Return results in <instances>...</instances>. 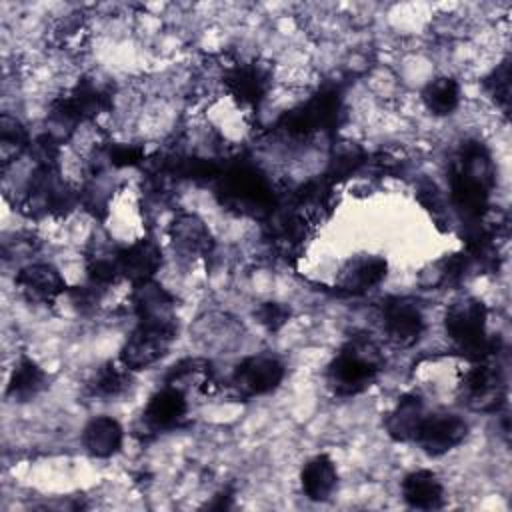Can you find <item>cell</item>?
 <instances>
[{
    "label": "cell",
    "mask_w": 512,
    "mask_h": 512,
    "mask_svg": "<svg viewBox=\"0 0 512 512\" xmlns=\"http://www.w3.org/2000/svg\"><path fill=\"white\" fill-rule=\"evenodd\" d=\"M494 188V164L486 146L468 140L460 146L450 170V200L466 218L476 220L488 210Z\"/></svg>",
    "instance_id": "obj_1"
},
{
    "label": "cell",
    "mask_w": 512,
    "mask_h": 512,
    "mask_svg": "<svg viewBox=\"0 0 512 512\" xmlns=\"http://www.w3.org/2000/svg\"><path fill=\"white\" fill-rule=\"evenodd\" d=\"M384 370L380 346L368 336H354L340 346L326 366L328 388L342 398L368 390Z\"/></svg>",
    "instance_id": "obj_2"
},
{
    "label": "cell",
    "mask_w": 512,
    "mask_h": 512,
    "mask_svg": "<svg viewBox=\"0 0 512 512\" xmlns=\"http://www.w3.org/2000/svg\"><path fill=\"white\" fill-rule=\"evenodd\" d=\"M216 194L224 208L252 218H268L278 206L268 178L254 166L236 164L216 178Z\"/></svg>",
    "instance_id": "obj_3"
},
{
    "label": "cell",
    "mask_w": 512,
    "mask_h": 512,
    "mask_svg": "<svg viewBox=\"0 0 512 512\" xmlns=\"http://www.w3.org/2000/svg\"><path fill=\"white\" fill-rule=\"evenodd\" d=\"M488 310L482 300L474 296L456 298L444 316V328L448 338L456 344L462 356L470 362L498 356L500 340L486 334Z\"/></svg>",
    "instance_id": "obj_4"
},
{
    "label": "cell",
    "mask_w": 512,
    "mask_h": 512,
    "mask_svg": "<svg viewBox=\"0 0 512 512\" xmlns=\"http://www.w3.org/2000/svg\"><path fill=\"white\" fill-rule=\"evenodd\" d=\"M342 114V98L334 88H322L308 102L288 110L278 128L292 140H306L318 132L332 130Z\"/></svg>",
    "instance_id": "obj_5"
},
{
    "label": "cell",
    "mask_w": 512,
    "mask_h": 512,
    "mask_svg": "<svg viewBox=\"0 0 512 512\" xmlns=\"http://www.w3.org/2000/svg\"><path fill=\"white\" fill-rule=\"evenodd\" d=\"M462 402L474 412H498L506 402V376L496 356L476 360L458 386Z\"/></svg>",
    "instance_id": "obj_6"
},
{
    "label": "cell",
    "mask_w": 512,
    "mask_h": 512,
    "mask_svg": "<svg viewBox=\"0 0 512 512\" xmlns=\"http://www.w3.org/2000/svg\"><path fill=\"white\" fill-rule=\"evenodd\" d=\"M178 328L176 326H154V324H140L132 330L120 350V362L130 370H144L156 364L166 352L170 350L172 342L176 340Z\"/></svg>",
    "instance_id": "obj_7"
},
{
    "label": "cell",
    "mask_w": 512,
    "mask_h": 512,
    "mask_svg": "<svg viewBox=\"0 0 512 512\" xmlns=\"http://www.w3.org/2000/svg\"><path fill=\"white\" fill-rule=\"evenodd\" d=\"M386 340L396 348L414 346L426 328L424 312L418 300L410 296H392L382 306Z\"/></svg>",
    "instance_id": "obj_8"
},
{
    "label": "cell",
    "mask_w": 512,
    "mask_h": 512,
    "mask_svg": "<svg viewBox=\"0 0 512 512\" xmlns=\"http://www.w3.org/2000/svg\"><path fill=\"white\" fill-rule=\"evenodd\" d=\"M284 374L286 368L280 358L272 354H256L244 358L236 366L230 384L240 398H254L276 390L284 380Z\"/></svg>",
    "instance_id": "obj_9"
},
{
    "label": "cell",
    "mask_w": 512,
    "mask_h": 512,
    "mask_svg": "<svg viewBox=\"0 0 512 512\" xmlns=\"http://www.w3.org/2000/svg\"><path fill=\"white\" fill-rule=\"evenodd\" d=\"M468 436V424L462 416L452 412L426 414L414 442L428 456H442L454 450Z\"/></svg>",
    "instance_id": "obj_10"
},
{
    "label": "cell",
    "mask_w": 512,
    "mask_h": 512,
    "mask_svg": "<svg viewBox=\"0 0 512 512\" xmlns=\"http://www.w3.org/2000/svg\"><path fill=\"white\" fill-rule=\"evenodd\" d=\"M132 304L140 324L176 326V302L174 296L154 280L134 284Z\"/></svg>",
    "instance_id": "obj_11"
},
{
    "label": "cell",
    "mask_w": 512,
    "mask_h": 512,
    "mask_svg": "<svg viewBox=\"0 0 512 512\" xmlns=\"http://www.w3.org/2000/svg\"><path fill=\"white\" fill-rule=\"evenodd\" d=\"M188 412V398L174 386H164L154 392L142 410V428L150 434L176 428Z\"/></svg>",
    "instance_id": "obj_12"
},
{
    "label": "cell",
    "mask_w": 512,
    "mask_h": 512,
    "mask_svg": "<svg viewBox=\"0 0 512 512\" xmlns=\"http://www.w3.org/2000/svg\"><path fill=\"white\" fill-rule=\"evenodd\" d=\"M20 294L32 304H52L66 292L62 274L52 264H28L16 274Z\"/></svg>",
    "instance_id": "obj_13"
},
{
    "label": "cell",
    "mask_w": 512,
    "mask_h": 512,
    "mask_svg": "<svg viewBox=\"0 0 512 512\" xmlns=\"http://www.w3.org/2000/svg\"><path fill=\"white\" fill-rule=\"evenodd\" d=\"M388 274V262L382 256L374 254H358L348 258L338 276L336 286L344 292L352 294H364L378 286Z\"/></svg>",
    "instance_id": "obj_14"
},
{
    "label": "cell",
    "mask_w": 512,
    "mask_h": 512,
    "mask_svg": "<svg viewBox=\"0 0 512 512\" xmlns=\"http://www.w3.org/2000/svg\"><path fill=\"white\" fill-rule=\"evenodd\" d=\"M224 86L242 106H256L270 88V70L258 62H244L228 70Z\"/></svg>",
    "instance_id": "obj_15"
},
{
    "label": "cell",
    "mask_w": 512,
    "mask_h": 512,
    "mask_svg": "<svg viewBox=\"0 0 512 512\" xmlns=\"http://www.w3.org/2000/svg\"><path fill=\"white\" fill-rule=\"evenodd\" d=\"M310 226L324 222L334 210V182L324 174L308 180L294 192L290 204Z\"/></svg>",
    "instance_id": "obj_16"
},
{
    "label": "cell",
    "mask_w": 512,
    "mask_h": 512,
    "mask_svg": "<svg viewBox=\"0 0 512 512\" xmlns=\"http://www.w3.org/2000/svg\"><path fill=\"white\" fill-rule=\"evenodd\" d=\"M160 264H162V250L150 238L136 240L128 248L120 250V274L122 278L130 280L132 286L154 280V274L158 272Z\"/></svg>",
    "instance_id": "obj_17"
},
{
    "label": "cell",
    "mask_w": 512,
    "mask_h": 512,
    "mask_svg": "<svg viewBox=\"0 0 512 512\" xmlns=\"http://www.w3.org/2000/svg\"><path fill=\"white\" fill-rule=\"evenodd\" d=\"M170 240L174 248L188 258H204L214 248L208 226L196 214H180L170 224Z\"/></svg>",
    "instance_id": "obj_18"
},
{
    "label": "cell",
    "mask_w": 512,
    "mask_h": 512,
    "mask_svg": "<svg viewBox=\"0 0 512 512\" xmlns=\"http://www.w3.org/2000/svg\"><path fill=\"white\" fill-rule=\"evenodd\" d=\"M426 406L420 394L408 392L402 394L396 402V406L388 412L384 426L392 440L396 442H410L416 438V432L426 416Z\"/></svg>",
    "instance_id": "obj_19"
},
{
    "label": "cell",
    "mask_w": 512,
    "mask_h": 512,
    "mask_svg": "<svg viewBox=\"0 0 512 512\" xmlns=\"http://www.w3.org/2000/svg\"><path fill=\"white\" fill-rule=\"evenodd\" d=\"M402 498L410 508L436 510L444 506V486L432 470H414L402 480Z\"/></svg>",
    "instance_id": "obj_20"
},
{
    "label": "cell",
    "mask_w": 512,
    "mask_h": 512,
    "mask_svg": "<svg viewBox=\"0 0 512 512\" xmlns=\"http://www.w3.org/2000/svg\"><path fill=\"white\" fill-rule=\"evenodd\" d=\"M300 486L308 500L312 502H326L336 486H338V472L330 456L318 454L310 458L300 472Z\"/></svg>",
    "instance_id": "obj_21"
},
{
    "label": "cell",
    "mask_w": 512,
    "mask_h": 512,
    "mask_svg": "<svg viewBox=\"0 0 512 512\" xmlns=\"http://www.w3.org/2000/svg\"><path fill=\"white\" fill-rule=\"evenodd\" d=\"M124 430L118 420L112 416H96L92 418L84 432H82V444L84 448L96 456V458H110L122 448Z\"/></svg>",
    "instance_id": "obj_22"
},
{
    "label": "cell",
    "mask_w": 512,
    "mask_h": 512,
    "mask_svg": "<svg viewBox=\"0 0 512 512\" xmlns=\"http://www.w3.org/2000/svg\"><path fill=\"white\" fill-rule=\"evenodd\" d=\"M166 384L182 390L184 394L186 392L212 394L214 388H216L212 366L204 358H186V360L178 362L170 370V374L166 378Z\"/></svg>",
    "instance_id": "obj_23"
},
{
    "label": "cell",
    "mask_w": 512,
    "mask_h": 512,
    "mask_svg": "<svg viewBox=\"0 0 512 512\" xmlns=\"http://www.w3.org/2000/svg\"><path fill=\"white\" fill-rule=\"evenodd\" d=\"M48 384V374L28 356H22L10 374L6 396L14 402H28L36 398Z\"/></svg>",
    "instance_id": "obj_24"
},
{
    "label": "cell",
    "mask_w": 512,
    "mask_h": 512,
    "mask_svg": "<svg viewBox=\"0 0 512 512\" xmlns=\"http://www.w3.org/2000/svg\"><path fill=\"white\" fill-rule=\"evenodd\" d=\"M424 106L436 116L452 114L460 104V86L450 76L430 80L422 90Z\"/></svg>",
    "instance_id": "obj_25"
},
{
    "label": "cell",
    "mask_w": 512,
    "mask_h": 512,
    "mask_svg": "<svg viewBox=\"0 0 512 512\" xmlns=\"http://www.w3.org/2000/svg\"><path fill=\"white\" fill-rule=\"evenodd\" d=\"M30 148V138L24 124L10 116H0V164L6 170L14 160H18Z\"/></svg>",
    "instance_id": "obj_26"
},
{
    "label": "cell",
    "mask_w": 512,
    "mask_h": 512,
    "mask_svg": "<svg viewBox=\"0 0 512 512\" xmlns=\"http://www.w3.org/2000/svg\"><path fill=\"white\" fill-rule=\"evenodd\" d=\"M86 272L92 284L104 288L116 282L120 274V250L108 246H96L86 256Z\"/></svg>",
    "instance_id": "obj_27"
},
{
    "label": "cell",
    "mask_w": 512,
    "mask_h": 512,
    "mask_svg": "<svg viewBox=\"0 0 512 512\" xmlns=\"http://www.w3.org/2000/svg\"><path fill=\"white\" fill-rule=\"evenodd\" d=\"M130 388V370L118 362H106L90 380V392L98 398H116Z\"/></svg>",
    "instance_id": "obj_28"
},
{
    "label": "cell",
    "mask_w": 512,
    "mask_h": 512,
    "mask_svg": "<svg viewBox=\"0 0 512 512\" xmlns=\"http://www.w3.org/2000/svg\"><path fill=\"white\" fill-rule=\"evenodd\" d=\"M486 94L502 108L508 110L510 104V60H502L486 78H484Z\"/></svg>",
    "instance_id": "obj_29"
},
{
    "label": "cell",
    "mask_w": 512,
    "mask_h": 512,
    "mask_svg": "<svg viewBox=\"0 0 512 512\" xmlns=\"http://www.w3.org/2000/svg\"><path fill=\"white\" fill-rule=\"evenodd\" d=\"M362 158H364L362 150L356 148V146H352V144H348V146L340 148V150L334 154V158H332V162H330V170H328L326 176H328L332 182H338L340 178H346L348 174H352V172L362 164Z\"/></svg>",
    "instance_id": "obj_30"
},
{
    "label": "cell",
    "mask_w": 512,
    "mask_h": 512,
    "mask_svg": "<svg viewBox=\"0 0 512 512\" xmlns=\"http://www.w3.org/2000/svg\"><path fill=\"white\" fill-rule=\"evenodd\" d=\"M256 320L266 328V330H280L288 318H290V308H286L280 302H264L256 308Z\"/></svg>",
    "instance_id": "obj_31"
},
{
    "label": "cell",
    "mask_w": 512,
    "mask_h": 512,
    "mask_svg": "<svg viewBox=\"0 0 512 512\" xmlns=\"http://www.w3.org/2000/svg\"><path fill=\"white\" fill-rule=\"evenodd\" d=\"M416 198L434 218L444 216V198L434 182L420 180L416 186Z\"/></svg>",
    "instance_id": "obj_32"
},
{
    "label": "cell",
    "mask_w": 512,
    "mask_h": 512,
    "mask_svg": "<svg viewBox=\"0 0 512 512\" xmlns=\"http://www.w3.org/2000/svg\"><path fill=\"white\" fill-rule=\"evenodd\" d=\"M108 160L116 168L124 166H134L144 160V150L138 146H128V144H114L108 148Z\"/></svg>",
    "instance_id": "obj_33"
},
{
    "label": "cell",
    "mask_w": 512,
    "mask_h": 512,
    "mask_svg": "<svg viewBox=\"0 0 512 512\" xmlns=\"http://www.w3.org/2000/svg\"><path fill=\"white\" fill-rule=\"evenodd\" d=\"M100 286H96V284H92L90 282V286H78V288H74V290H70V296H72V302L80 308V310H88V308H94L96 304H98V300H100Z\"/></svg>",
    "instance_id": "obj_34"
}]
</instances>
